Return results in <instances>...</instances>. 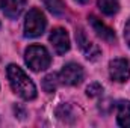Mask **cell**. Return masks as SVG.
Returning a JSON list of instances; mask_svg holds the SVG:
<instances>
[{
	"label": "cell",
	"mask_w": 130,
	"mask_h": 128,
	"mask_svg": "<svg viewBox=\"0 0 130 128\" xmlns=\"http://www.w3.org/2000/svg\"><path fill=\"white\" fill-rule=\"evenodd\" d=\"M8 78H9V84L12 88V91L18 96H21L26 101H30L36 96V88L33 84V81L29 78V75L17 65H9L8 66Z\"/></svg>",
	"instance_id": "1"
},
{
	"label": "cell",
	"mask_w": 130,
	"mask_h": 128,
	"mask_svg": "<svg viewBox=\"0 0 130 128\" xmlns=\"http://www.w3.org/2000/svg\"><path fill=\"white\" fill-rule=\"evenodd\" d=\"M24 60L27 66L38 72V71H44L48 68V65L52 62V57H50V53L47 51L45 47L42 45H30L26 48V53H24Z\"/></svg>",
	"instance_id": "2"
},
{
	"label": "cell",
	"mask_w": 130,
	"mask_h": 128,
	"mask_svg": "<svg viewBox=\"0 0 130 128\" xmlns=\"http://www.w3.org/2000/svg\"><path fill=\"white\" fill-rule=\"evenodd\" d=\"M45 17L44 14L36 9V8H32L27 15H26V21H24V35L27 38H36L39 35H42L44 29H45Z\"/></svg>",
	"instance_id": "3"
},
{
	"label": "cell",
	"mask_w": 130,
	"mask_h": 128,
	"mask_svg": "<svg viewBox=\"0 0 130 128\" xmlns=\"http://www.w3.org/2000/svg\"><path fill=\"white\" fill-rule=\"evenodd\" d=\"M83 68L80 65L70 62L62 68V71L59 72V80L67 84V86H77L82 83L83 80Z\"/></svg>",
	"instance_id": "4"
},
{
	"label": "cell",
	"mask_w": 130,
	"mask_h": 128,
	"mask_svg": "<svg viewBox=\"0 0 130 128\" xmlns=\"http://www.w3.org/2000/svg\"><path fill=\"white\" fill-rule=\"evenodd\" d=\"M109 75L112 80L123 83L126 80H129L130 77V63L126 59H113L109 63Z\"/></svg>",
	"instance_id": "5"
},
{
	"label": "cell",
	"mask_w": 130,
	"mask_h": 128,
	"mask_svg": "<svg viewBox=\"0 0 130 128\" xmlns=\"http://www.w3.org/2000/svg\"><path fill=\"white\" fill-rule=\"evenodd\" d=\"M76 39H77V44H79L80 50L83 51V54L88 59L94 60V59H97L98 56H100V48L92 41H89V38L86 36V33L83 32V29H79L76 32Z\"/></svg>",
	"instance_id": "6"
},
{
	"label": "cell",
	"mask_w": 130,
	"mask_h": 128,
	"mask_svg": "<svg viewBox=\"0 0 130 128\" xmlns=\"http://www.w3.org/2000/svg\"><path fill=\"white\" fill-rule=\"evenodd\" d=\"M50 42L58 54H65L70 50V38L62 27H56L50 33Z\"/></svg>",
	"instance_id": "7"
},
{
	"label": "cell",
	"mask_w": 130,
	"mask_h": 128,
	"mask_svg": "<svg viewBox=\"0 0 130 128\" xmlns=\"http://www.w3.org/2000/svg\"><path fill=\"white\" fill-rule=\"evenodd\" d=\"M0 8L8 18H18L26 8V0H0Z\"/></svg>",
	"instance_id": "8"
},
{
	"label": "cell",
	"mask_w": 130,
	"mask_h": 128,
	"mask_svg": "<svg viewBox=\"0 0 130 128\" xmlns=\"http://www.w3.org/2000/svg\"><path fill=\"white\" fill-rule=\"evenodd\" d=\"M89 23H91L94 32L97 33L101 39H104V41H107V42L115 41V33H113V30H112L110 27H107L101 20H98L97 17L91 15V17H89Z\"/></svg>",
	"instance_id": "9"
},
{
	"label": "cell",
	"mask_w": 130,
	"mask_h": 128,
	"mask_svg": "<svg viewBox=\"0 0 130 128\" xmlns=\"http://www.w3.org/2000/svg\"><path fill=\"white\" fill-rule=\"evenodd\" d=\"M117 119L121 127H130V101H120L117 104Z\"/></svg>",
	"instance_id": "10"
},
{
	"label": "cell",
	"mask_w": 130,
	"mask_h": 128,
	"mask_svg": "<svg viewBox=\"0 0 130 128\" xmlns=\"http://www.w3.org/2000/svg\"><path fill=\"white\" fill-rule=\"evenodd\" d=\"M98 8L106 15H113L120 9V0H98Z\"/></svg>",
	"instance_id": "11"
},
{
	"label": "cell",
	"mask_w": 130,
	"mask_h": 128,
	"mask_svg": "<svg viewBox=\"0 0 130 128\" xmlns=\"http://www.w3.org/2000/svg\"><path fill=\"white\" fill-rule=\"evenodd\" d=\"M42 3L55 15H62V14H65V3L62 0H42Z\"/></svg>",
	"instance_id": "12"
},
{
	"label": "cell",
	"mask_w": 130,
	"mask_h": 128,
	"mask_svg": "<svg viewBox=\"0 0 130 128\" xmlns=\"http://www.w3.org/2000/svg\"><path fill=\"white\" fill-rule=\"evenodd\" d=\"M59 75L58 74H48V75H45L44 77V80H42V88H44V91L47 92V94H52V92H55L56 91V88H58V84H59Z\"/></svg>",
	"instance_id": "13"
},
{
	"label": "cell",
	"mask_w": 130,
	"mask_h": 128,
	"mask_svg": "<svg viewBox=\"0 0 130 128\" xmlns=\"http://www.w3.org/2000/svg\"><path fill=\"white\" fill-rule=\"evenodd\" d=\"M101 92H103V88H101V84H98V83H91V84L86 88L88 96H98V95H101Z\"/></svg>",
	"instance_id": "14"
},
{
	"label": "cell",
	"mask_w": 130,
	"mask_h": 128,
	"mask_svg": "<svg viewBox=\"0 0 130 128\" xmlns=\"http://www.w3.org/2000/svg\"><path fill=\"white\" fill-rule=\"evenodd\" d=\"M124 38H126V41H127V44L130 47V20L127 21V24L124 27Z\"/></svg>",
	"instance_id": "15"
},
{
	"label": "cell",
	"mask_w": 130,
	"mask_h": 128,
	"mask_svg": "<svg viewBox=\"0 0 130 128\" xmlns=\"http://www.w3.org/2000/svg\"><path fill=\"white\" fill-rule=\"evenodd\" d=\"M76 2H79V3H88V0H76Z\"/></svg>",
	"instance_id": "16"
}]
</instances>
